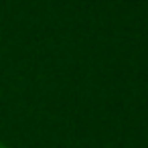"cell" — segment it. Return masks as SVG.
Segmentation results:
<instances>
[{
    "label": "cell",
    "instance_id": "cell-1",
    "mask_svg": "<svg viewBox=\"0 0 148 148\" xmlns=\"http://www.w3.org/2000/svg\"><path fill=\"white\" fill-rule=\"evenodd\" d=\"M0 148H10V146H6V144H2V142H0Z\"/></svg>",
    "mask_w": 148,
    "mask_h": 148
}]
</instances>
